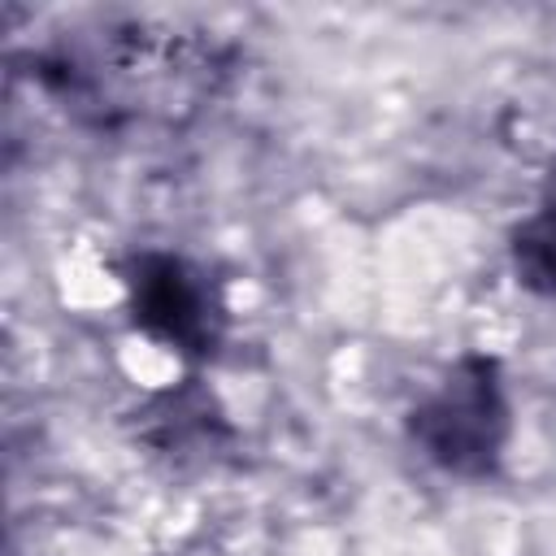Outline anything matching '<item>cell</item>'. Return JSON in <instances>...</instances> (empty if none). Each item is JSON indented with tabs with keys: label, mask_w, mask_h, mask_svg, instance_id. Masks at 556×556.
I'll use <instances>...</instances> for the list:
<instances>
[{
	"label": "cell",
	"mask_w": 556,
	"mask_h": 556,
	"mask_svg": "<svg viewBox=\"0 0 556 556\" xmlns=\"http://www.w3.org/2000/svg\"><path fill=\"white\" fill-rule=\"evenodd\" d=\"M508 265H513V278L530 295L556 300V191H547L539 208L513 226Z\"/></svg>",
	"instance_id": "obj_4"
},
{
	"label": "cell",
	"mask_w": 556,
	"mask_h": 556,
	"mask_svg": "<svg viewBox=\"0 0 556 556\" xmlns=\"http://www.w3.org/2000/svg\"><path fill=\"white\" fill-rule=\"evenodd\" d=\"M130 321L161 348L204 361L217 352L226 330V304L213 274L178 252L143 248L122 265Z\"/></svg>",
	"instance_id": "obj_3"
},
{
	"label": "cell",
	"mask_w": 556,
	"mask_h": 556,
	"mask_svg": "<svg viewBox=\"0 0 556 556\" xmlns=\"http://www.w3.org/2000/svg\"><path fill=\"white\" fill-rule=\"evenodd\" d=\"M226 78V48L191 26L113 17L39 56V83L100 130L182 122Z\"/></svg>",
	"instance_id": "obj_1"
},
{
	"label": "cell",
	"mask_w": 556,
	"mask_h": 556,
	"mask_svg": "<svg viewBox=\"0 0 556 556\" xmlns=\"http://www.w3.org/2000/svg\"><path fill=\"white\" fill-rule=\"evenodd\" d=\"M408 443L447 478H491L513 439V400L495 356L465 352L408 408Z\"/></svg>",
	"instance_id": "obj_2"
}]
</instances>
